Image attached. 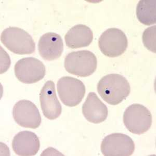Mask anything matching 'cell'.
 I'll use <instances>...</instances> for the list:
<instances>
[{
    "label": "cell",
    "instance_id": "6da1fadb",
    "mask_svg": "<svg viewBox=\"0 0 156 156\" xmlns=\"http://www.w3.org/2000/svg\"><path fill=\"white\" fill-rule=\"evenodd\" d=\"M99 95L112 105L121 103L129 94L131 87L126 78L119 74H109L103 76L97 85Z\"/></svg>",
    "mask_w": 156,
    "mask_h": 156
},
{
    "label": "cell",
    "instance_id": "7a4b0ae2",
    "mask_svg": "<svg viewBox=\"0 0 156 156\" xmlns=\"http://www.w3.org/2000/svg\"><path fill=\"white\" fill-rule=\"evenodd\" d=\"M1 42L14 53L25 55L33 53L36 44L32 37L26 31L18 27H10L3 31Z\"/></svg>",
    "mask_w": 156,
    "mask_h": 156
},
{
    "label": "cell",
    "instance_id": "3957f363",
    "mask_svg": "<svg viewBox=\"0 0 156 156\" xmlns=\"http://www.w3.org/2000/svg\"><path fill=\"white\" fill-rule=\"evenodd\" d=\"M98 61L92 51L83 50L73 51L65 59L64 66L66 71L81 77L90 76L96 70Z\"/></svg>",
    "mask_w": 156,
    "mask_h": 156
},
{
    "label": "cell",
    "instance_id": "277c9868",
    "mask_svg": "<svg viewBox=\"0 0 156 156\" xmlns=\"http://www.w3.org/2000/svg\"><path fill=\"white\" fill-rule=\"evenodd\" d=\"M151 112L143 105L134 104L126 108L123 115V122L130 132L140 135L145 133L152 124Z\"/></svg>",
    "mask_w": 156,
    "mask_h": 156
},
{
    "label": "cell",
    "instance_id": "5b68a950",
    "mask_svg": "<svg viewBox=\"0 0 156 156\" xmlns=\"http://www.w3.org/2000/svg\"><path fill=\"white\" fill-rule=\"evenodd\" d=\"M98 46L102 53L107 57H118L126 51L128 39L122 30L112 28L101 34L98 40Z\"/></svg>",
    "mask_w": 156,
    "mask_h": 156
},
{
    "label": "cell",
    "instance_id": "8992f818",
    "mask_svg": "<svg viewBox=\"0 0 156 156\" xmlns=\"http://www.w3.org/2000/svg\"><path fill=\"white\" fill-rule=\"evenodd\" d=\"M57 89L60 100L67 106H76L85 95V87L83 83L71 76H63L59 79Z\"/></svg>",
    "mask_w": 156,
    "mask_h": 156
},
{
    "label": "cell",
    "instance_id": "52a82bcc",
    "mask_svg": "<svg viewBox=\"0 0 156 156\" xmlns=\"http://www.w3.org/2000/svg\"><path fill=\"white\" fill-rule=\"evenodd\" d=\"M15 74L20 81L25 84L37 83L45 75L44 65L34 57H26L16 62L14 67Z\"/></svg>",
    "mask_w": 156,
    "mask_h": 156
},
{
    "label": "cell",
    "instance_id": "ba28073f",
    "mask_svg": "<svg viewBox=\"0 0 156 156\" xmlns=\"http://www.w3.org/2000/svg\"><path fill=\"white\" fill-rule=\"evenodd\" d=\"M101 151L106 156H129L135 150V144L130 137L122 133H113L103 139Z\"/></svg>",
    "mask_w": 156,
    "mask_h": 156
},
{
    "label": "cell",
    "instance_id": "9c48e42d",
    "mask_svg": "<svg viewBox=\"0 0 156 156\" xmlns=\"http://www.w3.org/2000/svg\"><path fill=\"white\" fill-rule=\"evenodd\" d=\"M12 117L20 126L36 129L41 123L38 108L32 101L21 100L16 103L12 109Z\"/></svg>",
    "mask_w": 156,
    "mask_h": 156
},
{
    "label": "cell",
    "instance_id": "30bf717a",
    "mask_svg": "<svg viewBox=\"0 0 156 156\" xmlns=\"http://www.w3.org/2000/svg\"><path fill=\"white\" fill-rule=\"evenodd\" d=\"M55 83L48 81L41 90L40 99L43 114L49 120H55L62 114V108L57 98Z\"/></svg>",
    "mask_w": 156,
    "mask_h": 156
},
{
    "label": "cell",
    "instance_id": "8fae6325",
    "mask_svg": "<svg viewBox=\"0 0 156 156\" xmlns=\"http://www.w3.org/2000/svg\"><path fill=\"white\" fill-rule=\"evenodd\" d=\"M63 50L62 39L58 34L48 32L39 40L38 51L44 60L51 61L58 58L62 54Z\"/></svg>",
    "mask_w": 156,
    "mask_h": 156
},
{
    "label": "cell",
    "instance_id": "7c38bea8",
    "mask_svg": "<svg viewBox=\"0 0 156 156\" xmlns=\"http://www.w3.org/2000/svg\"><path fill=\"white\" fill-rule=\"evenodd\" d=\"M40 147L39 138L35 133L29 131L20 132L13 138L12 148L18 156L36 155Z\"/></svg>",
    "mask_w": 156,
    "mask_h": 156
},
{
    "label": "cell",
    "instance_id": "4fadbf2b",
    "mask_svg": "<svg viewBox=\"0 0 156 156\" xmlns=\"http://www.w3.org/2000/svg\"><path fill=\"white\" fill-rule=\"evenodd\" d=\"M82 113L89 122L98 124L107 119L108 108L95 93L90 92L82 106Z\"/></svg>",
    "mask_w": 156,
    "mask_h": 156
},
{
    "label": "cell",
    "instance_id": "5bb4252c",
    "mask_svg": "<svg viewBox=\"0 0 156 156\" xmlns=\"http://www.w3.org/2000/svg\"><path fill=\"white\" fill-rule=\"evenodd\" d=\"M65 39L66 45L69 48H81L90 44L93 39V34L89 27L79 24L68 30Z\"/></svg>",
    "mask_w": 156,
    "mask_h": 156
},
{
    "label": "cell",
    "instance_id": "9a60e30c",
    "mask_svg": "<svg viewBox=\"0 0 156 156\" xmlns=\"http://www.w3.org/2000/svg\"><path fill=\"white\" fill-rule=\"evenodd\" d=\"M136 16L141 23L153 25L156 22V0H142L138 2Z\"/></svg>",
    "mask_w": 156,
    "mask_h": 156
},
{
    "label": "cell",
    "instance_id": "2e32d148",
    "mask_svg": "<svg viewBox=\"0 0 156 156\" xmlns=\"http://www.w3.org/2000/svg\"><path fill=\"white\" fill-rule=\"evenodd\" d=\"M156 26L146 29L143 34V42L148 50L156 53Z\"/></svg>",
    "mask_w": 156,
    "mask_h": 156
}]
</instances>
